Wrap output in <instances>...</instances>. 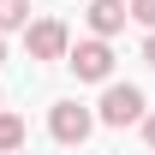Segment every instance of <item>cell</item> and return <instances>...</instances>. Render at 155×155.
<instances>
[{"mask_svg":"<svg viewBox=\"0 0 155 155\" xmlns=\"http://www.w3.org/2000/svg\"><path fill=\"white\" fill-rule=\"evenodd\" d=\"M66 66H72L84 84H114V48H107L101 36H84V42H72Z\"/></svg>","mask_w":155,"mask_h":155,"instance_id":"obj_2","label":"cell"},{"mask_svg":"<svg viewBox=\"0 0 155 155\" xmlns=\"http://www.w3.org/2000/svg\"><path fill=\"white\" fill-rule=\"evenodd\" d=\"M6 30H30V0H0V36Z\"/></svg>","mask_w":155,"mask_h":155,"instance_id":"obj_7","label":"cell"},{"mask_svg":"<svg viewBox=\"0 0 155 155\" xmlns=\"http://www.w3.org/2000/svg\"><path fill=\"white\" fill-rule=\"evenodd\" d=\"M143 60H149V66H155V30H149V36H143Z\"/></svg>","mask_w":155,"mask_h":155,"instance_id":"obj_10","label":"cell"},{"mask_svg":"<svg viewBox=\"0 0 155 155\" xmlns=\"http://www.w3.org/2000/svg\"><path fill=\"white\" fill-rule=\"evenodd\" d=\"M90 131H96V107H84V101H54V107H48V137H54V143L72 149V143H84Z\"/></svg>","mask_w":155,"mask_h":155,"instance_id":"obj_1","label":"cell"},{"mask_svg":"<svg viewBox=\"0 0 155 155\" xmlns=\"http://www.w3.org/2000/svg\"><path fill=\"white\" fill-rule=\"evenodd\" d=\"M143 114H149V101H143L137 84H107L101 101H96V119H101V125H131V119H143Z\"/></svg>","mask_w":155,"mask_h":155,"instance_id":"obj_3","label":"cell"},{"mask_svg":"<svg viewBox=\"0 0 155 155\" xmlns=\"http://www.w3.org/2000/svg\"><path fill=\"white\" fill-rule=\"evenodd\" d=\"M131 18L143 24V30H155V0H131Z\"/></svg>","mask_w":155,"mask_h":155,"instance_id":"obj_8","label":"cell"},{"mask_svg":"<svg viewBox=\"0 0 155 155\" xmlns=\"http://www.w3.org/2000/svg\"><path fill=\"white\" fill-rule=\"evenodd\" d=\"M18 155H24V149H18Z\"/></svg>","mask_w":155,"mask_h":155,"instance_id":"obj_13","label":"cell"},{"mask_svg":"<svg viewBox=\"0 0 155 155\" xmlns=\"http://www.w3.org/2000/svg\"><path fill=\"white\" fill-rule=\"evenodd\" d=\"M0 107H6V90H0Z\"/></svg>","mask_w":155,"mask_h":155,"instance_id":"obj_12","label":"cell"},{"mask_svg":"<svg viewBox=\"0 0 155 155\" xmlns=\"http://www.w3.org/2000/svg\"><path fill=\"white\" fill-rule=\"evenodd\" d=\"M143 143H149V149H155V107H149V114H143Z\"/></svg>","mask_w":155,"mask_h":155,"instance_id":"obj_9","label":"cell"},{"mask_svg":"<svg viewBox=\"0 0 155 155\" xmlns=\"http://www.w3.org/2000/svg\"><path fill=\"white\" fill-rule=\"evenodd\" d=\"M125 18H131V0H90V12H84V24H90V36H119L125 30Z\"/></svg>","mask_w":155,"mask_h":155,"instance_id":"obj_5","label":"cell"},{"mask_svg":"<svg viewBox=\"0 0 155 155\" xmlns=\"http://www.w3.org/2000/svg\"><path fill=\"white\" fill-rule=\"evenodd\" d=\"M24 48H30V60H66L72 54V30H66L60 18H30Z\"/></svg>","mask_w":155,"mask_h":155,"instance_id":"obj_4","label":"cell"},{"mask_svg":"<svg viewBox=\"0 0 155 155\" xmlns=\"http://www.w3.org/2000/svg\"><path fill=\"white\" fill-rule=\"evenodd\" d=\"M0 60H6V36H0Z\"/></svg>","mask_w":155,"mask_h":155,"instance_id":"obj_11","label":"cell"},{"mask_svg":"<svg viewBox=\"0 0 155 155\" xmlns=\"http://www.w3.org/2000/svg\"><path fill=\"white\" fill-rule=\"evenodd\" d=\"M18 149H24V119L0 107V155H18Z\"/></svg>","mask_w":155,"mask_h":155,"instance_id":"obj_6","label":"cell"}]
</instances>
